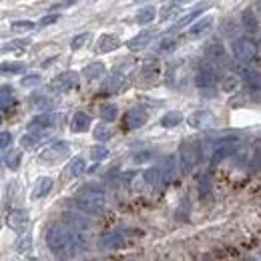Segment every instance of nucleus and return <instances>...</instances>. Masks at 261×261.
Here are the masks:
<instances>
[{
    "label": "nucleus",
    "mask_w": 261,
    "mask_h": 261,
    "mask_svg": "<svg viewBox=\"0 0 261 261\" xmlns=\"http://www.w3.org/2000/svg\"><path fill=\"white\" fill-rule=\"evenodd\" d=\"M48 249H51L56 257H73L76 253L75 239H73V229L67 227L64 223H56L48 229L46 235Z\"/></svg>",
    "instance_id": "f257e3e1"
},
{
    "label": "nucleus",
    "mask_w": 261,
    "mask_h": 261,
    "mask_svg": "<svg viewBox=\"0 0 261 261\" xmlns=\"http://www.w3.org/2000/svg\"><path fill=\"white\" fill-rule=\"evenodd\" d=\"M233 55L237 60L241 62H253L257 58V42L247 38V37H241V38H235L233 42Z\"/></svg>",
    "instance_id": "f03ea898"
},
{
    "label": "nucleus",
    "mask_w": 261,
    "mask_h": 261,
    "mask_svg": "<svg viewBox=\"0 0 261 261\" xmlns=\"http://www.w3.org/2000/svg\"><path fill=\"white\" fill-rule=\"evenodd\" d=\"M201 161V149L195 141H187L181 145V171L189 173L193 171V167Z\"/></svg>",
    "instance_id": "7ed1b4c3"
},
{
    "label": "nucleus",
    "mask_w": 261,
    "mask_h": 261,
    "mask_svg": "<svg viewBox=\"0 0 261 261\" xmlns=\"http://www.w3.org/2000/svg\"><path fill=\"white\" fill-rule=\"evenodd\" d=\"M69 153H71L69 143L55 141V143H51L48 147H44V149L40 151V155H38V159L42 163H58V161H62L64 157H67Z\"/></svg>",
    "instance_id": "20e7f679"
},
{
    "label": "nucleus",
    "mask_w": 261,
    "mask_h": 261,
    "mask_svg": "<svg viewBox=\"0 0 261 261\" xmlns=\"http://www.w3.org/2000/svg\"><path fill=\"white\" fill-rule=\"evenodd\" d=\"M58 121V115L56 112H42V115L35 117L30 123H28V130H32V133H37L40 137H44L48 130H51Z\"/></svg>",
    "instance_id": "39448f33"
},
{
    "label": "nucleus",
    "mask_w": 261,
    "mask_h": 261,
    "mask_svg": "<svg viewBox=\"0 0 261 261\" xmlns=\"http://www.w3.org/2000/svg\"><path fill=\"white\" fill-rule=\"evenodd\" d=\"M76 83H78V75L73 71H67V73H62L51 80V89L56 93H69L71 89L76 87Z\"/></svg>",
    "instance_id": "423d86ee"
},
{
    "label": "nucleus",
    "mask_w": 261,
    "mask_h": 261,
    "mask_svg": "<svg viewBox=\"0 0 261 261\" xmlns=\"http://www.w3.org/2000/svg\"><path fill=\"white\" fill-rule=\"evenodd\" d=\"M187 123L191 129L203 130V129H209L215 125V117H213V112H209V111H195L187 117Z\"/></svg>",
    "instance_id": "0eeeda50"
},
{
    "label": "nucleus",
    "mask_w": 261,
    "mask_h": 261,
    "mask_svg": "<svg viewBox=\"0 0 261 261\" xmlns=\"http://www.w3.org/2000/svg\"><path fill=\"white\" fill-rule=\"evenodd\" d=\"M147 121H149V115H147V111L141 109V107H135V109L127 111V115H125V129H129V130L141 129Z\"/></svg>",
    "instance_id": "6e6552de"
},
{
    "label": "nucleus",
    "mask_w": 261,
    "mask_h": 261,
    "mask_svg": "<svg viewBox=\"0 0 261 261\" xmlns=\"http://www.w3.org/2000/svg\"><path fill=\"white\" fill-rule=\"evenodd\" d=\"M123 243H125L123 231H109V233L101 235V239H99V249H101V251H115V249L123 247Z\"/></svg>",
    "instance_id": "1a4fd4ad"
},
{
    "label": "nucleus",
    "mask_w": 261,
    "mask_h": 261,
    "mask_svg": "<svg viewBox=\"0 0 261 261\" xmlns=\"http://www.w3.org/2000/svg\"><path fill=\"white\" fill-rule=\"evenodd\" d=\"M235 153H237V139H225V141L217 143V147L213 149V157H211V161L219 163V161L231 157Z\"/></svg>",
    "instance_id": "9d476101"
},
{
    "label": "nucleus",
    "mask_w": 261,
    "mask_h": 261,
    "mask_svg": "<svg viewBox=\"0 0 261 261\" xmlns=\"http://www.w3.org/2000/svg\"><path fill=\"white\" fill-rule=\"evenodd\" d=\"M76 199L96 203V205H105V191L101 187H96V185H85L76 193Z\"/></svg>",
    "instance_id": "9b49d317"
},
{
    "label": "nucleus",
    "mask_w": 261,
    "mask_h": 261,
    "mask_svg": "<svg viewBox=\"0 0 261 261\" xmlns=\"http://www.w3.org/2000/svg\"><path fill=\"white\" fill-rule=\"evenodd\" d=\"M28 223H30L28 213H26V211H22V209H14V211H10V213H8V219H6V225L10 227L12 231H19V233L26 231Z\"/></svg>",
    "instance_id": "f8f14e48"
},
{
    "label": "nucleus",
    "mask_w": 261,
    "mask_h": 261,
    "mask_svg": "<svg viewBox=\"0 0 261 261\" xmlns=\"http://www.w3.org/2000/svg\"><path fill=\"white\" fill-rule=\"evenodd\" d=\"M159 173H161V185H167L175 179V173H177V157L175 155H169L161 161L159 165Z\"/></svg>",
    "instance_id": "ddd939ff"
},
{
    "label": "nucleus",
    "mask_w": 261,
    "mask_h": 261,
    "mask_svg": "<svg viewBox=\"0 0 261 261\" xmlns=\"http://www.w3.org/2000/svg\"><path fill=\"white\" fill-rule=\"evenodd\" d=\"M217 83V75L211 67H201L195 75V85L199 89H213Z\"/></svg>",
    "instance_id": "4468645a"
},
{
    "label": "nucleus",
    "mask_w": 261,
    "mask_h": 261,
    "mask_svg": "<svg viewBox=\"0 0 261 261\" xmlns=\"http://www.w3.org/2000/svg\"><path fill=\"white\" fill-rule=\"evenodd\" d=\"M155 38V30H143V32H139L137 37H133L129 42H127V46H129V51H133V53H137V51H143L145 46H149V42Z\"/></svg>",
    "instance_id": "2eb2a0df"
},
{
    "label": "nucleus",
    "mask_w": 261,
    "mask_h": 261,
    "mask_svg": "<svg viewBox=\"0 0 261 261\" xmlns=\"http://www.w3.org/2000/svg\"><path fill=\"white\" fill-rule=\"evenodd\" d=\"M51 189H53V179H51V177H40V179H37L35 187H32V201L44 199L46 195L51 193Z\"/></svg>",
    "instance_id": "dca6fc26"
},
{
    "label": "nucleus",
    "mask_w": 261,
    "mask_h": 261,
    "mask_svg": "<svg viewBox=\"0 0 261 261\" xmlns=\"http://www.w3.org/2000/svg\"><path fill=\"white\" fill-rule=\"evenodd\" d=\"M203 53H205V56L209 58V60H223L225 58V46H223V42H219V40H209L207 44H205V48H203Z\"/></svg>",
    "instance_id": "f3484780"
},
{
    "label": "nucleus",
    "mask_w": 261,
    "mask_h": 261,
    "mask_svg": "<svg viewBox=\"0 0 261 261\" xmlns=\"http://www.w3.org/2000/svg\"><path fill=\"white\" fill-rule=\"evenodd\" d=\"M91 129V117L87 115V112L78 111L73 115V121H71V130L73 133H87V130Z\"/></svg>",
    "instance_id": "a211bd4d"
},
{
    "label": "nucleus",
    "mask_w": 261,
    "mask_h": 261,
    "mask_svg": "<svg viewBox=\"0 0 261 261\" xmlns=\"http://www.w3.org/2000/svg\"><path fill=\"white\" fill-rule=\"evenodd\" d=\"M64 221V225L67 227H71V229H78V231H87L89 229V219L87 217H83V215H76V213H64V217H62Z\"/></svg>",
    "instance_id": "6ab92c4d"
},
{
    "label": "nucleus",
    "mask_w": 261,
    "mask_h": 261,
    "mask_svg": "<svg viewBox=\"0 0 261 261\" xmlns=\"http://www.w3.org/2000/svg\"><path fill=\"white\" fill-rule=\"evenodd\" d=\"M213 22H215L213 16H205V19H201V20H195V22L191 24V28L187 30V35H189V37H201V35H205V32L211 30Z\"/></svg>",
    "instance_id": "aec40b11"
},
{
    "label": "nucleus",
    "mask_w": 261,
    "mask_h": 261,
    "mask_svg": "<svg viewBox=\"0 0 261 261\" xmlns=\"http://www.w3.org/2000/svg\"><path fill=\"white\" fill-rule=\"evenodd\" d=\"M121 46V38L117 35H103L99 38V51L101 53H112Z\"/></svg>",
    "instance_id": "412c9836"
},
{
    "label": "nucleus",
    "mask_w": 261,
    "mask_h": 261,
    "mask_svg": "<svg viewBox=\"0 0 261 261\" xmlns=\"http://www.w3.org/2000/svg\"><path fill=\"white\" fill-rule=\"evenodd\" d=\"M73 205H75L76 209H80V211H83V213H87V215H93V217H96V215H101V213H103V207H105V205H96V203H89V201H83V199H76V197H75Z\"/></svg>",
    "instance_id": "4be33fe9"
},
{
    "label": "nucleus",
    "mask_w": 261,
    "mask_h": 261,
    "mask_svg": "<svg viewBox=\"0 0 261 261\" xmlns=\"http://www.w3.org/2000/svg\"><path fill=\"white\" fill-rule=\"evenodd\" d=\"M241 24H243V28L245 30H249V32H255L259 30V20H257V14L253 12V10H243L241 12Z\"/></svg>",
    "instance_id": "5701e85b"
},
{
    "label": "nucleus",
    "mask_w": 261,
    "mask_h": 261,
    "mask_svg": "<svg viewBox=\"0 0 261 261\" xmlns=\"http://www.w3.org/2000/svg\"><path fill=\"white\" fill-rule=\"evenodd\" d=\"M83 75L87 80H99L103 75H105V64L103 62H91L89 67H85L83 69Z\"/></svg>",
    "instance_id": "b1692460"
},
{
    "label": "nucleus",
    "mask_w": 261,
    "mask_h": 261,
    "mask_svg": "<svg viewBox=\"0 0 261 261\" xmlns=\"http://www.w3.org/2000/svg\"><path fill=\"white\" fill-rule=\"evenodd\" d=\"M181 123H183V115L179 111H169L161 117V127H165V129H175Z\"/></svg>",
    "instance_id": "393cba45"
},
{
    "label": "nucleus",
    "mask_w": 261,
    "mask_h": 261,
    "mask_svg": "<svg viewBox=\"0 0 261 261\" xmlns=\"http://www.w3.org/2000/svg\"><path fill=\"white\" fill-rule=\"evenodd\" d=\"M107 89H109V93H125L129 89V80L123 78L121 75H112L107 83Z\"/></svg>",
    "instance_id": "a878e982"
},
{
    "label": "nucleus",
    "mask_w": 261,
    "mask_h": 261,
    "mask_svg": "<svg viewBox=\"0 0 261 261\" xmlns=\"http://www.w3.org/2000/svg\"><path fill=\"white\" fill-rule=\"evenodd\" d=\"M93 137L96 141H107L112 137V129L109 127V123H99L94 129H93Z\"/></svg>",
    "instance_id": "bb28decb"
},
{
    "label": "nucleus",
    "mask_w": 261,
    "mask_h": 261,
    "mask_svg": "<svg viewBox=\"0 0 261 261\" xmlns=\"http://www.w3.org/2000/svg\"><path fill=\"white\" fill-rule=\"evenodd\" d=\"M85 169H87V163H85V159H80V157L73 159V161L69 163V167H67V171H69V175H71V177H78V175H83V173H85Z\"/></svg>",
    "instance_id": "cd10ccee"
},
{
    "label": "nucleus",
    "mask_w": 261,
    "mask_h": 261,
    "mask_svg": "<svg viewBox=\"0 0 261 261\" xmlns=\"http://www.w3.org/2000/svg\"><path fill=\"white\" fill-rule=\"evenodd\" d=\"M155 16H157V10L153 8V6H147V8H143V10H139V14H137V24H149V22H153L155 20Z\"/></svg>",
    "instance_id": "c85d7f7f"
},
{
    "label": "nucleus",
    "mask_w": 261,
    "mask_h": 261,
    "mask_svg": "<svg viewBox=\"0 0 261 261\" xmlns=\"http://www.w3.org/2000/svg\"><path fill=\"white\" fill-rule=\"evenodd\" d=\"M16 253H20V255H26L32 251V237L26 233V235H20V239L16 241V245H14Z\"/></svg>",
    "instance_id": "c756f323"
},
{
    "label": "nucleus",
    "mask_w": 261,
    "mask_h": 261,
    "mask_svg": "<svg viewBox=\"0 0 261 261\" xmlns=\"http://www.w3.org/2000/svg\"><path fill=\"white\" fill-rule=\"evenodd\" d=\"M14 105V96H12V89L10 87H2L0 89V111H6Z\"/></svg>",
    "instance_id": "7c9ffc66"
},
{
    "label": "nucleus",
    "mask_w": 261,
    "mask_h": 261,
    "mask_svg": "<svg viewBox=\"0 0 261 261\" xmlns=\"http://www.w3.org/2000/svg\"><path fill=\"white\" fill-rule=\"evenodd\" d=\"M24 71V62H2L0 64V75H19Z\"/></svg>",
    "instance_id": "2f4dec72"
},
{
    "label": "nucleus",
    "mask_w": 261,
    "mask_h": 261,
    "mask_svg": "<svg viewBox=\"0 0 261 261\" xmlns=\"http://www.w3.org/2000/svg\"><path fill=\"white\" fill-rule=\"evenodd\" d=\"M119 117V109L115 105H103L101 107V119L105 123H112V121H117Z\"/></svg>",
    "instance_id": "473e14b6"
},
{
    "label": "nucleus",
    "mask_w": 261,
    "mask_h": 261,
    "mask_svg": "<svg viewBox=\"0 0 261 261\" xmlns=\"http://www.w3.org/2000/svg\"><path fill=\"white\" fill-rule=\"evenodd\" d=\"M89 155H91V159L93 161H105V159H109V155H111V151L107 149V147H103V145H94V147H91V151H89Z\"/></svg>",
    "instance_id": "72a5a7b5"
},
{
    "label": "nucleus",
    "mask_w": 261,
    "mask_h": 261,
    "mask_svg": "<svg viewBox=\"0 0 261 261\" xmlns=\"http://www.w3.org/2000/svg\"><path fill=\"white\" fill-rule=\"evenodd\" d=\"M28 46V40H10L8 44H2L0 51L2 53H20Z\"/></svg>",
    "instance_id": "f704fd0d"
},
{
    "label": "nucleus",
    "mask_w": 261,
    "mask_h": 261,
    "mask_svg": "<svg viewBox=\"0 0 261 261\" xmlns=\"http://www.w3.org/2000/svg\"><path fill=\"white\" fill-rule=\"evenodd\" d=\"M143 181H145L147 185H151V187L161 185V173H159V167L149 169V171H145V175H143Z\"/></svg>",
    "instance_id": "c9c22d12"
},
{
    "label": "nucleus",
    "mask_w": 261,
    "mask_h": 261,
    "mask_svg": "<svg viewBox=\"0 0 261 261\" xmlns=\"http://www.w3.org/2000/svg\"><path fill=\"white\" fill-rule=\"evenodd\" d=\"M205 6H207V4H205ZM205 6H199V8H195V10H191L189 14H185V16H183V19H181V20H179V22L175 24V28H183V26L191 24V22H193L195 19H197V16H199V14H203V8H205Z\"/></svg>",
    "instance_id": "e433bc0d"
},
{
    "label": "nucleus",
    "mask_w": 261,
    "mask_h": 261,
    "mask_svg": "<svg viewBox=\"0 0 261 261\" xmlns=\"http://www.w3.org/2000/svg\"><path fill=\"white\" fill-rule=\"evenodd\" d=\"M91 40H93V35H91V32H80V35H76V37L73 38L71 46H73V51H78V48L87 46V42H91Z\"/></svg>",
    "instance_id": "4c0bfd02"
},
{
    "label": "nucleus",
    "mask_w": 261,
    "mask_h": 261,
    "mask_svg": "<svg viewBox=\"0 0 261 261\" xmlns=\"http://www.w3.org/2000/svg\"><path fill=\"white\" fill-rule=\"evenodd\" d=\"M22 147H24V149H32V147H37L38 143H40V135H37V133H32V130H30V133H26L24 137H22Z\"/></svg>",
    "instance_id": "58836bf2"
},
{
    "label": "nucleus",
    "mask_w": 261,
    "mask_h": 261,
    "mask_svg": "<svg viewBox=\"0 0 261 261\" xmlns=\"http://www.w3.org/2000/svg\"><path fill=\"white\" fill-rule=\"evenodd\" d=\"M28 103H30V107H32V109H42V107H46L51 101H48L44 94L37 93V94H32V96H30V101H28Z\"/></svg>",
    "instance_id": "ea45409f"
},
{
    "label": "nucleus",
    "mask_w": 261,
    "mask_h": 261,
    "mask_svg": "<svg viewBox=\"0 0 261 261\" xmlns=\"http://www.w3.org/2000/svg\"><path fill=\"white\" fill-rule=\"evenodd\" d=\"M4 161H6V165H8L12 171L19 169V165H20V151H10Z\"/></svg>",
    "instance_id": "a19ab883"
},
{
    "label": "nucleus",
    "mask_w": 261,
    "mask_h": 261,
    "mask_svg": "<svg viewBox=\"0 0 261 261\" xmlns=\"http://www.w3.org/2000/svg\"><path fill=\"white\" fill-rule=\"evenodd\" d=\"M175 217H177L179 221H185V219L189 217V201H181V205H179Z\"/></svg>",
    "instance_id": "79ce46f5"
},
{
    "label": "nucleus",
    "mask_w": 261,
    "mask_h": 261,
    "mask_svg": "<svg viewBox=\"0 0 261 261\" xmlns=\"http://www.w3.org/2000/svg\"><path fill=\"white\" fill-rule=\"evenodd\" d=\"M245 80L247 85L253 89V91H259V75L253 71V73H245Z\"/></svg>",
    "instance_id": "37998d69"
},
{
    "label": "nucleus",
    "mask_w": 261,
    "mask_h": 261,
    "mask_svg": "<svg viewBox=\"0 0 261 261\" xmlns=\"http://www.w3.org/2000/svg\"><path fill=\"white\" fill-rule=\"evenodd\" d=\"M14 30H35V22L32 20H16L12 24Z\"/></svg>",
    "instance_id": "c03bdc74"
},
{
    "label": "nucleus",
    "mask_w": 261,
    "mask_h": 261,
    "mask_svg": "<svg viewBox=\"0 0 261 261\" xmlns=\"http://www.w3.org/2000/svg\"><path fill=\"white\" fill-rule=\"evenodd\" d=\"M38 83H40V76H38V75H30V76H24V78L20 80L22 87H35V85H38Z\"/></svg>",
    "instance_id": "a18cd8bd"
},
{
    "label": "nucleus",
    "mask_w": 261,
    "mask_h": 261,
    "mask_svg": "<svg viewBox=\"0 0 261 261\" xmlns=\"http://www.w3.org/2000/svg\"><path fill=\"white\" fill-rule=\"evenodd\" d=\"M69 6H75V0H60V2H55L51 6V10H62V8H69Z\"/></svg>",
    "instance_id": "49530a36"
},
{
    "label": "nucleus",
    "mask_w": 261,
    "mask_h": 261,
    "mask_svg": "<svg viewBox=\"0 0 261 261\" xmlns=\"http://www.w3.org/2000/svg\"><path fill=\"white\" fill-rule=\"evenodd\" d=\"M55 22H58V14H48V16H42L40 19V26H51Z\"/></svg>",
    "instance_id": "de8ad7c7"
},
{
    "label": "nucleus",
    "mask_w": 261,
    "mask_h": 261,
    "mask_svg": "<svg viewBox=\"0 0 261 261\" xmlns=\"http://www.w3.org/2000/svg\"><path fill=\"white\" fill-rule=\"evenodd\" d=\"M235 87H237V80H235L233 76L225 78V83H223V91H227V93H233V91H235Z\"/></svg>",
    "instance_id": "09e8293b"
},
{
    "label": "nucleus",
    "mask_w": 261,
    "mask_h": 261,
    "mask_svg": "<svg viewBox=\"0 0 261 261\" xmlns=\"http://www.w3.org/2000/svg\"><path fill=\"white\" fill-rule=\"evenodd\" d=\"M143 73H145L147 76H153V75H157V64H155V62H147L145 67H143Z\"/></svg>",
    "instance_id": "8fccbe9b"
},
{
    "label": "nucleus",
    "mask_w": 261,
    "mask_h": 261,
    "mask_svg": "<svg viewBox=\"0 0 261 261\" xmlns=\"http://www.w3.org/2000/svg\"><path fill=\"white\" fill-rule=\"evenodd\" d=\"M153 153L151 151H143V153H137L135 155V163H145V161H151Z\"/></svg>",
    "instance_id": "3c124183"
},
{
    "label": "nucleus",
    "mask_w": 261,
    "mask_h": 261,
    "mask_svg": "<svg viewBox=\"0 0 261 261\" xmlns=\"http://www.w3.org/2000/svg\"><path fill=\"white\" fill-rule=\"evenodd\" d=\"M10 141H12L10 133H0V149H6V147L10 145Z\"/></svg>",
    "instance_id": "603ef678"
},
{
    "label": "nucleus",
    "mask_w": 261,
    "mask_h": 261,
    "mask_svg": "<svg viewBox=\"0 0 261 261\" xmlns=\"http://www.w3.org/2000/svg\"><path fill=\"white\" fill-rule=\"evenodd\" d=\"M161 51H171V48H175V38H165L161 44H159Z\"/></svg>",
    "instance_id": "864d4df0"
},
{
    "label": "nucleus",
    "mask_w": 261,
    "mask_h": 261,
    "mask_svg": "<svg viewBox=\"0 0 261 261\" xmlns=\"http://www.w3.org/2000/svg\"><path fill=\"white\" fill-rule=\"evenodd\" d=\"M165 10H167V12H163V14H161V19H163V20H167V19H169V14H175V12H177V6H165Z\"/></svg>",
    "instance_id": "5fc2aeb1"
},
{
    "label": "nucleus",
    "mask_w": 261,
    "mask_h": 261,
    "mask_svg": "<svg viewBox=\"0 0 261 261\" xmlns=\"http://www.w3.org/2000/svg\"><path fill=\"white\" fill-rule=\"evenodd\" d=\"M135 2H143V0H135Z\"/></svg>",
    "instance_id": "6e6d98bb"
}]
</instances>
